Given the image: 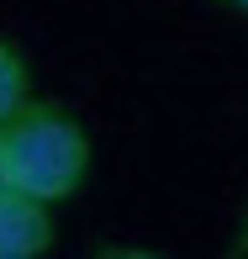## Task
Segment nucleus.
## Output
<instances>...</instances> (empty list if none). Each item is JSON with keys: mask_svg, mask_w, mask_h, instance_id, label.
<instances>
[{"mask_svg": "<svg viewBox=\"0 0 248 259\" xmlns=\"http://www.w3.org/2000/svg\"><path fill=\"white\" fill-rule=\"evenodd\" d=\"M90 175V138L64 106L27 101L0 127V180L37 201H69Z\"/></svg>", "mask_w": 248, "mask_h": 259, "instance_id": "1", "label": "nucleus"}, {"mask_svg": "<svg viewBox=\"0 0 248 259\" xmlns=\"http://www.w3.org/2000/svg\"><path fill=\"white\" fill-rule=\"evenodd\" d=\"M48 249H53L48 201L0 180V259H37Z\"/></svg>", "mask_w": 248, "mask_h": 259, "instance_id": "2", "label": "nucleus"}, {"mask_svg": "<svg viewBox=\"0 0 248 259\" xmlns=\"http://www.w3.org/2000/svg\"><path fill=\"white\" fill-rule=\"evenodd\" d=\"M27 101H32V74H27V58H21L6 37H0V127H6L11 116L27 106Z\"/></svg>", "mask_w": 248, "mask_h": 259, "instance_id": "3", "label": "nucleus"}, {"mask_svg": "<svg viewBox=\"0 0 248 259\" xmlns=\"http://www.w3.org/2000/svg\"><path fill=\"white\" fill-rule=\"evenodd\" d=\"M232 254H248V206H243V217H238V233H232Z\"/></svg>", "mask_w": 248, "mask_h": 259, "instance_id": "4", "label": "nucleus"}, {"mask_svg": "<svg viewBox=\"0 0 248 259\" xmlns=\"http://www.w3.org/2000/svg\"><path fill=\"white\" fill-rule=\"evenodd\" d=\"M222 6H232V11H243V16H248V0H222Z\"/></svg>", "mask_w": 248, "mask_h": 259, "instance_id": "5", "label": "nucleus"}]
</instances>
